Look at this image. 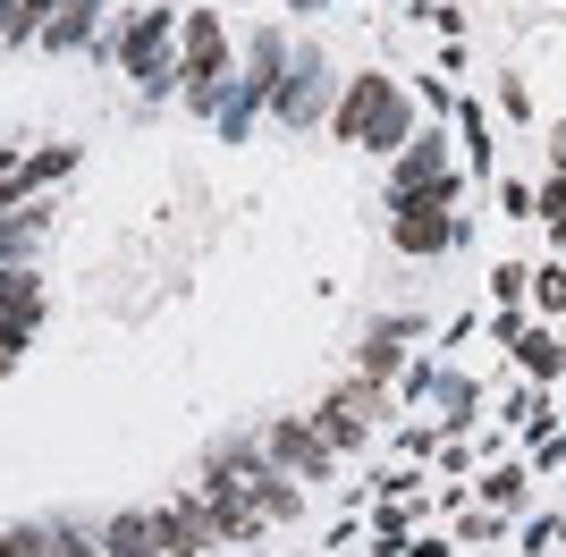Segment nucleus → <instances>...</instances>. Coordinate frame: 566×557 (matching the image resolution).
<instances>
[{
	"instance_id": "nucleus-3",
	"label": "nucleus",
	"mask_w": 566,
	"mask_h": 557,
	"mask_svg": "<svg viewBox=\"0 0 566 557\" xmlns=\"http://www.w3.org/2000/svg\"><path fill=\"white\" fill-rule=\"evenodd\" d=\"M280 456H287V464H305V473H322V448H313L305 431H296V422L280 431Z\"/></svg>"
},
{
	"instance_id": "nucleus-4",
	"label": "nucleus",
	"mask_w": 566,
	"mask_h": 557,
	"mask_svg": "<svg viewBox=\"0 0 566 557\" xmlns=\"http://www.w3.org/2000/svg\"><path fill=\"white\" fill-rule=\"evenodd\" d=\"M0 557H51L43 533H0Z\"/></svg>"
},
{
	"instance_id": "nucleus-2",
	"label": "nucleus",
	"mask_w": 566,
	"mask_h": 557,
	"mask_svg": "<svg viewBox=\"0 0 566 557\" xmlns=\"http://www.w3.org/2000/svg\"><path fill=\"white\" fill-rule=\"evenodd\" d=\"M153 540H161V524H153V515H118V524H111V549H118V557H161Z\"/></svg>"
},
{
	"instance_id": "nucleus-1",
	"label": "nucleus",
	"mask_w": 566,
	"mask_h": 557,
	"mask_svg": "<svg viewBox=\"0 0 566 557\" xmlns=\"http://www.w3.org/2000/svg\"><path fill=\"white\" fill-rule=\"evenodd\" d=\"M338 127H347V136H364V127H373L380 144H398V136H406V111H398V93L380 85V76H364V85L347 93V111H338Z\"/></svg>"
}]
</instances>
